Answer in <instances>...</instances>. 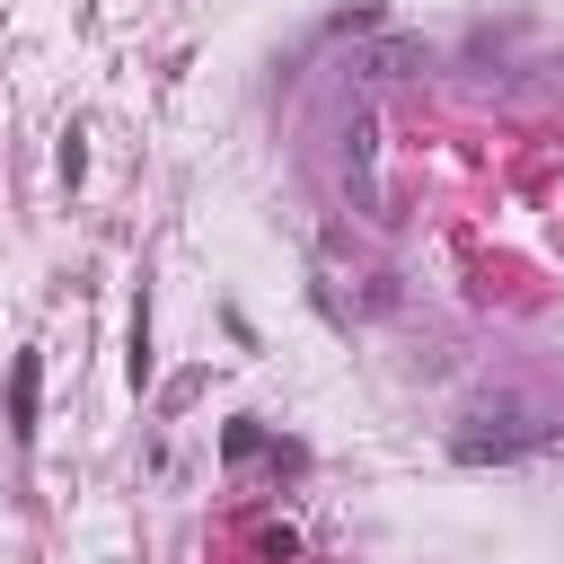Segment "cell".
Segmentation results:
<instances>
[{"label":"cell","mask_w":564,"mask_h":564,"mask_svg":"<svg viewBox=\"0 0 564 564\" xmlns=\"http://www.w3.org/2000/svg\"><path fill=\"white\" fill-rule=\"evenodd\" d=\"M529 441H546V432L529 423V405H520V397H494V405H476V414H467V432H458L449 449H458L467 467H485V458H520Z\"/></svg>","instance_id":"obj_1"},{"label":"cell","mask_w":564,"mask_h":564,"mask_svg":"<svg viewBox=\"0 0 564 564\" xmlns=\"http://www.w3.org/2000/svg\"><path fill=\"white\" fill-rule=\"evenodd\" d=\"M35 397H44V361L18 352V361H9V432H18V441L35 432Z\"/></svg>","instance_id":"obj_2"},{"label":"cell","mask_w":564,"mask_h":564,"mask_svg":"<svg viewBox=\"0 0 564 564\" xmlns=\"http://www.w3.org/2000/svg\"><path fill=\"white\" fill-rule=\"evenodd\" d=\"M361 70H370V79H405V70H423V44H414V35H388V44L361 53Z\"/></svg>","instance_id":"obj_3"},{"label":"cell","mask_w":564,"mask_h":564,"mask_svg":"<svg viewBox=\"0 0 564 564\" xmlns=\"http://www.w3.org/2000/svg\"><path fill=\"white\" fill-rule=\"evenodd\" d=\"M150 379V308H132V388Z\"/></svg>","instance_id":"obj_4"},{"label":"cell","mask_w":564,"mask_h":564,"mask_svg":"<svg viewBox=\"0 0 564 564\" xmlns=\"http://www.w3.org/2000/svg\"><path fill=\"white\" fill-rule=\"evenodd\" d=\"M220 449H229V458H256V449H264V432H256V423H229V432H220Z\"/></svg>","instance_id":"obj_5"},{"label":"cell","mask_w":564,"mask_h":564,"mask_svg":"<svg viewBox=\"0 0 564 564\" xmlns=\"http://www.w3.org/2000/svg\"><path fill=\"white\" fill-rule=\"evenodd\" d=\"M546 449H564V423H555V432H546Z\"/></svg>","instance_id":"obj_6"}]
</instances>
